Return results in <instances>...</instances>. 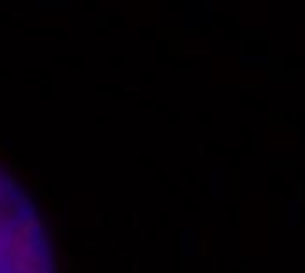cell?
<instances>
[{
    "label": "cell",
    "mask_w": 305,
    "mask_h": 273,
    "mask_svg": "<svg viewBox=\"0 0 305 273\" xmlns=\"http://www.w3.org/2000/svg\"><path fill=\"white\" fill-rule=\"evenodd\" d=\"M0 273H56L49 228L30 193L0 166Z\"/></svg>",
    "instance_id": "cell-1"
}]
</instances>
